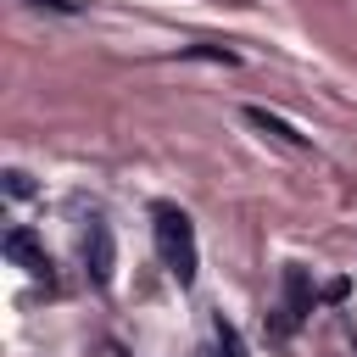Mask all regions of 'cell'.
<instances>
[{
    "label": "cell",
    "instance_id": "cell-3",
    "mask_svg": "<svg viewBox=\"0 0 357 357\" xmlns=\"http://www.w3.org/2000/svg\"><path fill=\"white\" fill-rule=\"evenodd\" d=\"M0 245H6V257H11L17 268H28L33 279H45V284H50V257H45V245L33 240V229H6V240H0Z\"/></svg>",
    "mask_w": 357,
    "mask_h": 357
},
{
    "label": "cell",
    "instance_id": "cell-2",
    "mask_svg": "<svg viewBox=\"0 0 357 357\" xmlns=\"http://www.w3.org/2000/svg\"><path fill=\"white\" fill-rule=\"evenodd\" d=\"M78 251H84V273L106 290V284H112V273H117V240H112V223H106V218H89V229H84Z\"/></svg>",
    "mask_w": 357,
    "mask_h": 357
},
{
    "label": "cell",
    "instance_id": "cell-8",
    "mask_svg": "<svg viewBox=\"0 0 357 357\" xmlns=\"http://www.w3.org/2000/svg\"><path fill=\"white\" fill-rule=\"evenodd\" d=\"M28 6H50V11H67V17L78 11V0H28Z\"/></svg>",
    "mask_w": 357,
    "mask_h": 357
},
{
    "label": "cell",
    "instance_id": "cell-7",
    "mask_svg": "<svg viewBox=\"0 0 357 357\" xmlns=\"http://www.w3.org/2000/svg\"><path fill=\"white\" fill-rule=\"evenodd\" d=\"M6 190H11L17 201H22V195H33V178H28L22 167H11V173H6Z\"/></svg>",
    "mask_w": 357,
    "mask_h": 357
},
{
    "label": "cell",
    "instance_id": "cell-6",
    "mask_svg": "<svg viewBox=\"0 0 357 357\" xmlns=\"http://www.w3.org/2000/svg\"><path fill=\"white\" fill-rule=\"evenodd\" d=\"M184 56H201V61H223V67H234L240 56L234 50H223V45H184Z\"/></svg>",
    "mask_w": 357,
    "mask_h": 357
},
{
    "label": "cell",
    "instance_id": "cell-5",
    "mask_svg": "<svg viewBox=\"0 0 357 357\" xmlns=\"http://www.w3.org/2000/svg\"><path fill=\"white\" fill-rule=\"evenodd\" d=\"M245 123H251L257 134H268L273 145H284V151H307V145H312L301 128H290V123H284L279 112H268V106H245Z\"/></svg>",
    "mask_w": 357,
    "mask_h": 357
},
{
    "label": "cell",
    "instance_id": "cell-4",
    "mask_svg": "<svg viewBox=\"0 0 357 357\" xmlns=\"http://www.w3.org/2000/svg\"><path fill=\"white\" fill-rule=\"evenodd\" d=\"M279 284H284V318H279V335H284L312 312V284H307V268H296V262L279 273Z\"/></svg>",
    "mask_w": 357,
    "mask_h": 357
},
{
    "label": "cell",
    "instance_id": "cell-1",
    "mask_svg": "<svg viewBox=\"0 0 357 357\" xmlns=\"http://www.w3.org/2000/svg\"><path fill=\"white\" fill-rule=\"evenodd\" d=\"M151 234H156V251H162V268L173 273L178 290L195 284L201 273V251H195V223L178 212V206H156L151 212Z\"/></svg>",
    "mask_w": 357,
    "mask_h": 357
}]
</instances>
